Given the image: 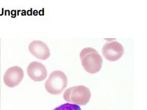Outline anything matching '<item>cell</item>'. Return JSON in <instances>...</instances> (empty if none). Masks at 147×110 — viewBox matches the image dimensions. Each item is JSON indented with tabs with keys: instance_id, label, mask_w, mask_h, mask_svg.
<instances>
[{
	"instance_id": "obj_2",
	"label": "cell",
	"mask_w": 147,
	"mask_h": 110,
	"mask_svg": "<svg viewBox=\"0 0 147 110\" xmlns=\"http://www.w3.org/2000/svg\"><path fill=\"white\" fill-rule=\"evenodd\" d=\"M91 91L86 86H75L68 88L64 93V99L67 103L85 106L90 101Z\"/></svg>"
},
{
	"instance_id": "obj_6",
	"label": "cell",
	"mask_w": 147,
	"mask_h": 110,
	"mask_svg": "<svg viewBox=\"0 0 147 110\" xmlns=\"http://www.w3.org/2000/svg\"><path fill=\"white\" fill-rule=\"evenodd\" d=\"M27 73L29 78L35 82L44 80L47 75V71L45 66L39 62L30 63L27 69Z\"/></svg>"
},
{
	"instance_id": "obj_8",
	"label": "cell",
	"mask_w": 147,
	"mask_h": 110,
	"mask_svg": "<svg viewBox=\"0 0 147 110\" xmlns=\"http://www.w3.org/2000/svg\"><path fill=\"white\" fill-rule=\"evenodd\" d=\"M53 110H82L79 106L73 104L65 103L55 107Z\"/></svg>"
},
{
	"instance_id": "obj_7",
	"label": "cell",
	"mask_w": 147,
	"mask_h": 110,
	"mask_svg": "<svg viewBox=\"0 0 147 110\" xmlns=\"http://www.w3.org/2000/svg\"><path fill=\"white\" fill-rule=\"evenodd\" d=\"M29 51L34 57L42 60H47L51 55L49 47L40 40H34L30 43Z\"/></svg>"
},
{
	"instance_id": "obj_3",
	"label": "cell",
	"mask_w": 147,
	"mask_h": 110,
	"mask_svg": "<svg viewBox=\"0 0 147 110\" xmlns=\"http://www.w3.org/2000/svg\"><path fill=\"white\" fill-rule=\"evenodd\" d=\"M67 77L62 71H53L45 82V88L50 94L57 95L62 93L67 86Z\"/></svg>"
},
{
	"instance_id": "obj_5",
	"label": "cell",
	"mask_w": 147,
	"mask_h": 110,
	"mask_svg": "<svg viewBox=\"0 0 147 110\" xmlns=\"http://www.w3.org/2000/svg\"><path fill=\"white\" fill-rule=\"evenodd\" d=\"M24 76V71L21 67L19 66H12L9 68L4 74V84L9 88H14L19 85Z\"/></svg>"
},
{
	"instance_id": "obj_4",
	"label": "cell",
	"mask_w": 147,
	"mask_h": 110,
	"mask_svg": "<svg viewBox=\"0 0 147 110\" xmlns=\"http://www.w3.org/2000/svg\"><path fill=\"white\" fill-rule=\"evenodd\" d=\"M125 49L121 43L117 41L106 42L102 49V53L106 60L115 62L119 60L123 55Z\"/></svg>"
},
{
	"instance_id": "obj_1",
	"label": "cell",
	"mask_w": 147,
	"mask_h": 110,
	"mask_svg": "<svg viewBox=\"0 0 147 110\" xmlns=\"http://www.w3.org/2000/svg\"><path fill=\"white\" fill-rule=\"evenodd\" d=\"M80 59L82 67L88 73L95 74L99 72L102 68V58L95 49H83L80 53Z\"/></svg>"
}]
</instances>
